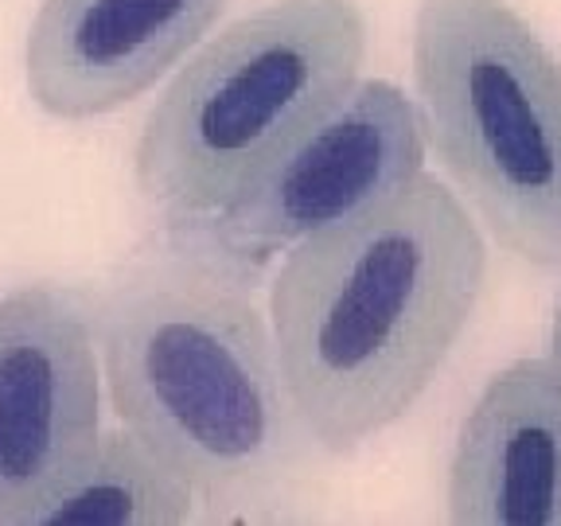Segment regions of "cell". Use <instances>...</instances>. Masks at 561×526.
<instances>
[{
	"label": "cell",
	"instance_id": "obj_8",
	"mask_svg": "<svg viewBox=\"0 0 561 526\" xmlns=\"http://www.w3.org/2000/svg\"><path fill=\"white\" fill-rule=\"evenodd\" d=\"M445 507L456 526H561V370L518 359L468 410Z\"/></svg>",
	"mask_w": 561,
	"mask_h": 526
},
{
	"label": "cell",
	"instance_id": "obj_7",
	"mask_svg": "<svg viewBox=\"0 0 561 526\" xmlns=\"http://www.w3.org/2000/svg\"><path fill=\"white\" fill-rule=\"evenodd\" d=\"M227 0H44L27 27L32 102L59 122L114 114L175 70Z\"/></svg>",
	"mask_w": 561,
	"mask_h": 526
},
{
	"label": "cell",
	"instance_id": "obj_2",
	"mask_svg": "<svg viewBox=\"0 0 561 526\" xmlns=\"http://www.w3.org/2000/svg\"><path fill=\"white\" fill-rule=\"evenodd\" d=\"M94 328L122 425L184 468L203 500L265 495L312 448L270 320L219 258L125 265L94 297Z\"/></svg>",
	"mask_w": 561,
	"mask_h": 526
},
{
	"label": "cell",
	"instance_id": "obj_9",
	"mask_svg": "<svg viewBox=\"0 0 561 526\" xmlns=\"http://www.w3.org/2000/svg\"><path fill=\"white\" fill-rule=\"evenodd\" d=\"M195 483L129 425L98 433L82 465L39 503L32 526H180L192 518Z\"/></svg>",
	"mask_w": 561,
	"mask_h": 526
},
{
	"label": "cell",
	"instance_id": "obj_5",
	"mask_svg": "<svg viewBox=\"0 0 561 526\" xmlns=\"http://www.w3.org/2000/svg\"><path fill=\"white\" fill-rule=\"evenodd\" d=\"M430 140L417 102L386 79H359L210 219L230 258H265L355 219L425 172Z\"/></svg>",
	"mask_w": 561,
	"mask_h": 526
},
{
	"label": "cell",
	"instance_id": "obj_4",
	"mask_svg": "<svg viewBox=\"0 0 561 526\" xmlns=\"http://www.w3.org/2000/svg\"><path fill=\"white\" fill-rule=\"evenodd\" d=\"M425 140L507 254L561 270V62L507 0H421Z\"/></svg>",
	"mask_w": 561,
	"mask_h": 526
},
{
	"label": "cell",
	"instance_id": "obj_10",
	"mask_svg": "<svg viewBox=\"0 0 561 526\" xmlns=\"http://www.w3.org/2000/svg\"><path fill=\"white\" fill-rule=\"evenodd\" d=\"M550 363L561 370V300H558V312H553V328H550Z\"/></svg>",
	"mask_w": 561,
	"mask_h": 526
},
{
	"label": "cell",
	"instance_id": "obj_1",
	"mask_svg": "<svg viewBox=\"0 0 561 526\" xmlns=\"http://www.w3.org/2000/svg\"><path fill=\"white\" fill-rule=\"evenodd\" d=\"M483 281L480 219L430 172L289 245L270 328L312 448L351 453L405 418L472 324Z\"/></svg>",
	"mask_w": 561,
	"mask_h": 526
},
{
	"label": "cell",
	"instance_id": "obj_3",
	"mask_svg": "<svg viewBox=\"0 0 561 526\" xmlns=\"http://www.w3.org/2000/svg\"><path fill=\"white\" fill-rule=\"evenodd\" d=\"M367 59L355 0H270L180 67L137 145V187L172 222H210Z\"/></svg>",
	"mask_w": 561,
	"mask_h": 526
},
{
	"label": "cell",
	"instance_id": "obj_6",
	"mask_svg": "<svg viewBox=\"0 0 561 526\" xmlns=\"http://www.w3.org/2000/svg\"><path fill=\"white\" fill-rule=\"evenodd\" d=\"M94 300L62 285L0 297V526H32L39 503L102 433Z\"/></svg>",
	"mask_w": 561,
	"mask_h": 526
}]
</instances>
